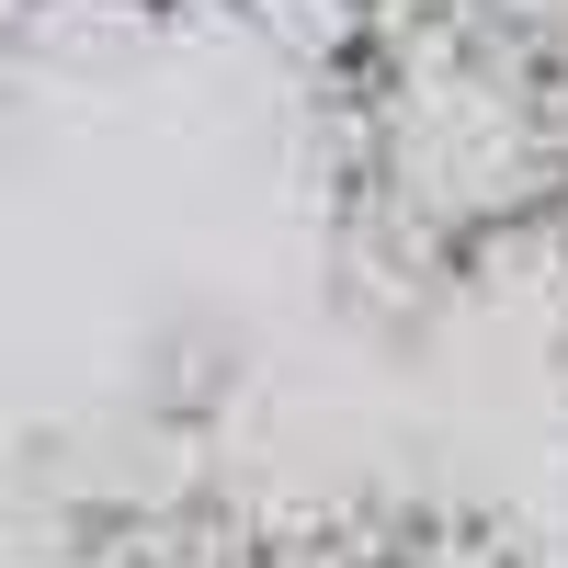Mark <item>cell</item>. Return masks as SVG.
Returning <instances> with one entry per match:
<instances>
[{"label": "cell", "mask_w": 568, "mask_h": 568, "mask_svg": "<svg viewBox=\"0 0 568 568\" xmlns=\"http://www.w3.org/2000/svg\"><path fill=\"white\" fill-rule=\"evenodd\" d=\"M546 227L568 240V91H557V205H546Z\"/></svg>", "instance_id": "3"}, {"label": "cell", "mask_w": 568, "mask_h": 568, "mask_svg": "<svg viewBox=\"0 0 568 568\" xmlns=\"http://www.w3.org/2000/svg\"><path fill=\"white\" fill-rule=\"evenodd\" d=\"M568 45L524 0H342L329 23V205L364 273L466 284L557 205Z\"/></svg>", "instance_id": "1"}, {"label": "cell", "mask_w": 568, "mask_h": 568, "mask_svg": "<svg viewBox=\"0 0 568 568\" xmlns=\"http://www.w3.org/2000/svg\"><path fill=\"white\" fill-rule=\"evenodd\" d=\"M114 568H546L524 535L478 511H329L284 535H227V546H136L114 535Z\"/></svg>", "instance_id": "2"}]
</instances>
